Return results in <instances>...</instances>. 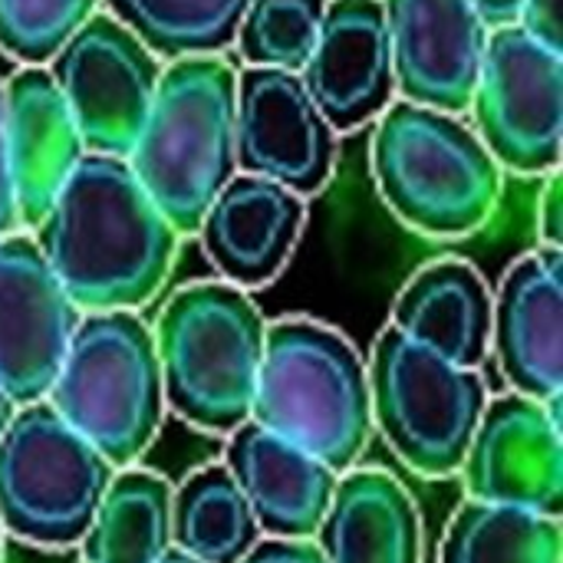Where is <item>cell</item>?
Wrapping results in <instances>:
<instances>
[{
	"mask_svg": "<svg viewBox=\"0 0 563 563\" xmlns=\"http://www.w3.org/2000/svg\"><path fill=\"white\" fill-rule=\"evenodd\" d=\"M152 340L165 409L208 435H231L251 419L267 320L247 290L224 280L175 290Z\"/></svg>",
	"mask_w": 563,
	"mask_h": 563,
	"instance_id": "cell-5",
	"label": "cell"
},
{
	"mask_svg": "<svg viewBox=\"0 0 563 563\" xmlns=\"http://www.w3.org/2000/svg\"><path fill=\"white\" fill-rule=\"evenodd\" d=\"M30 234L79 313L139 310L155 300L181 244L129 162L92 152Z\"/></svg>",
	"mask_w": 563,
	"mask_h": 563,
	"instance_id": "cell-1",
	"label": "cell"
},
{
	"mask_svg": "<svg viewBox=\"0 0 563 563\" xmlns=\"http://www.w3.org/2000/svg\"><path fill=\"white\" fill-rule=\"evenodd\" d=\"M538 228L544 238V247L563 244V198H561V168L544 175V191L538 198Z\"/></svg>",
	"mask_w": 563,
	"mask_h": 563,
	"instance_id": "cell-30",
	"label": "cell"
},
{
	"mask_svg": "<svg viewBox=\"0 0 563 563\" xmlns=\"http://www.w3.org/2000/svg\"><path fill=\"white\" fill-rule=\"evenodd\" d=\"M115 468L40 399L0 439V528L33 548H76Z\"/></svg>",
	"mask_w": 563,
	"mask_h": 563,
	"instance_id": "cell-8",
	"label": "cell"
},
{
	"mask_svg": "<svg viewBox=\"0 0 563 563\" xmlns=\"http://www.w3.org/2000/svg\"><path fill=\"white\" fill-rule=\"evenodd\" d=\"M261 528L231 472L205 465L172 488V548L201 563H241Z\"/></svg>",
	"mask_w": 563,
	"mask_h": 563,
	"instance_id": "cell-23",
	"label": "cell"
},
{
	"mask_svg": "<svg viewBox=\"0 0 563 563\" xmlns=\"http://www.w3.org/2000/svg\"><path fill=\"white\" fill-rule=\"evenodd\" d=\"M20 231L13 181H10V158H7V122H3V79H0V238Z\"/></svg>",
	"mask_w": 563,
	"mask_h": 563,
	"instance_id": "cell-31",
	"label": "cell"
},
{
	"mask_svg": "<svg viewBox=\"0 0 563 563\" xmlns=\"http://www.w3.org/2000/svg\"><path fill=\"white\" fill-rule=\"evenodd\" d=\"M162 59L112 13L96 10L46 63L82 148L129 158L158 89Z\"/></svg>",
	"mask_w": 563,
	"mask_h": 563,
	"instance_id": "cell-10",
	"label": "cell"
},
{
	"mask_svg": "<svg viewBox=\"0 0 563 563\" xmlns=\"http://www.w3.org/2000/svg\"><path fill=\"white\" fill-rule=\"evenodd\" d=\"M313 544L327 563H422V518L389 472L346 468Z\"/></svg>",
	"mask_w": 563,
	"mask_h": 563,
	"instance_id": "cell-20",
	"label": "cell"
},
{
	"mask_svg": "<svg viewBox=\"0 0 563 563\" xmlns=\"http://www.w3.org/2000/svg\"><path fill=\"white\" fill-rule=\"evenodd\" d=\"M492 303L485 277L468 261L445 257L406 280L389 327L462 369H478L492 353Z\"/></svg>",
	"mask_w": 563,
	"mask_h": 563,
	"instance_id": "cell-21",
	"label": "cell"
},
{
	"mask_svg": "<svg viewBox=\"0 0 563 563\" xmlns=\"http://www.w3.org/2000/svg\"><path fill=\"white\" fill-rule=\"evenodd\" d=\"M46 402L112 468L135 465L165 419L155 340L139 310L82 313Z\"/></svg>",
	"mask_w": 563,
	"mask_h": 563,
	"instance_id": "cell-6",
	"label": "cell"
},
{
	"mask_svg": "<svg viewBox=\"0 0 563 563\" xmlns=\"http://www.w3.org/2000/svg\"><path fill=\"white\" fill-rule=\"evenodd\" d=\"M307 224V198L247 172H234L205 211L198 234L224 284L267 287L294 257Z\"/></svg>",
	"mask_w": 563,
	"mask_h": 563,
	"instance_id": "cell-17",
	"label": "cell"
},
{
	"mask_svg": "<svg viewBox=\"0 0 563 563\" xmlns=\"http://www.w3.org/2000/svg\"><path fill=\"white\" fill-rule=\"evenodd\" d=\"M79 317L33 234L0 238V386L16 406L46 399Z\"/></svg>",
	"mask_w": 563,
	"mask_h": 563,
	"instance_id": "cell-13",
	"label": "cell"
},
{
	"mask_svg": "<svg viewBox=\"0 0 563 563\" xmlns=\"http://www.w3.org/2000/svg\"><path fill=\"white\" fill-rule=\"evenodd\" d=\"M468 109L501 168L538 178L561 168L563 53L521 23L492 30Z\"/></svg>",
	"mask_w": 563,
	"mask_h": 563,
	"instance_id": "cell-9",
	"label": "cell"
},
{
	"mask_svg": "<svg viewBox=\"0 0 563 563\" xmlns=\"http://www.w3.org/2000/svg\"><path fill=\"white\" fill-rule=\"evenodd\" d=\"M224 468L247 498L261 534L287 541L317 534L340 478L327 462L251 419L228 435Z\"/></svg>",
	"mask_w": 563,
	"mask_h": 563,
	"instance_id": "cell-19",
	"label": "cell"
},
{
	"mask_svg": "<svg viewBox=\"0 0 563 563\" xmlns=\"http://www.w3.org/2000/svg\"><path fill=\"white\" fill-rule=\"evenodd\" d=\"M518 23L541 40L551 49L563 53V23H561V0H525Z\"/></svg>",
	"mask_w": 563,
	"mask_h": 563,
	"instance_id": "cell-28",
	"label": "cell"
},
{
	"mask_svg": "<svg viewBox=\"0 0 563 563\" xmlns=\"http://www.w3.org/2000/svg\"><path fill=\"white\" fill-rule=\"evenodd\" d=\"M13 412H16V402L7 396V389L0 386V439H3V432H7V426L13 422Z\"/></svg>",
	"mask_w": 563,
	"mask_h": 563,
	"instance_id": "cell-33",
	"label": "cell"
},
{
	"mask_svg": "<svg viewBox=\"0 0 563 563\" xmlns=\"http://www.w3.org/2000/svg\"><path fill=\"white\" fill-rule=\"evenodd\" d=\"M79 563H158L172 548V485L145 468H115L86 534Z\"/></svg>",
	"mask_w": 563,
	"mask_h": 563,
	"instance_id": "cell-22",
	"label": "cell"
},
{
	"mask_svg": "<svg viewBox=\"0 0 563 563\" xmlns=\"http://www.w3.org/2000/svg\"><path fill=\"white\" fill-rule=\"evenodd\" d=\"M238 172L271 178L300 198L320 195L336 168V132L313 106L300 73L247 66L234 92Z\"/></svg>",
	"mask_w": 563,
	"mask_h": 563,
	"instance_id": "cell-12",
	"label": "cell"
},
{
	"mask_svg": "<svg viewBox=\"0 0 563 563\" xmlns=\"http://www.w3.org/2000/svg\"><path fill=\"white\" fill-rule=\"evenodd\" d=\"M0 554H3V528H0Z\"/></svg>",
	"mask_w": 563,
	"mask_h": 563,
	"instance_id": "cell-35",
	"label": "cell"
},
{
	"mask_svg": "<svg viewBox=\"0 0 563 563\" xmlns=\"http://www.w3.org/2000/svg\"><path fill=\"white\" fill-rule=\"evenodd\" d=\"M492 297V353L511 393L563 396V247L518 257Z\"/></svg>",
	"mask_w": 563,
	"mask_h": 563,
	"instance_id": "cell-16",
	"label": "cell"
},
{
	"mask_svg": "<svg viewBox=\"0 0 563 563\" xmlns=\"http://www.w3.org/2000/svg\"><path fill=\"white\" fill-rule=\"evenodd\" d=\"M238 69L224 56L168 59L129 168L181 238H195L205 211L238 172Z\"/></svg>",
	"mask_w": 563,
	"mask_h": 563,
	"instance_id": "cell-2",
	"label": "cell"
},
{
	"mask_svg": "<svg viewBox=\"0 0 563 563\" xmlns=\"http://www.w3.org/2000/svg\"><path fill=\"white\" fill-rule=\"evenodd\" d=\"M241 563H327L320 548L310 541H287V538H261Z\"/></svg>",
	"mask_w": 563,
	"mask_h": 563,
	"instance_id": "cell-29",
	"label": "cell"
},
{
	"mask_svg": "<svg viewBox=\"0 0 563 563\" xmlns=\"http://www.w3.org/2000/svg\"><path fill=\"white\" fill-rule=\"evenodd\" d=\"M251 422L333 472L356 468L373 435L366 360L340 330L320 320L267 323Z\"/></svg>",
	"mask_w": 563,
	"mask_h": 563,
	"instance_id": "cell-4",
	"label": "cell"
},
{
	"mask_svg": "<svg viewBox=\"0 0 563 563\" xmlns=\"http://www.w3.org/2000/svg\"><path fill=\"white\" fill-rule=\"evenodd\" d=\"M158 563H201V561H195V558L181 554L178 548H168V551L162 554V561H158Z\"/></svg>",
	"mask_w": 563,
	"mask_h": 563,
	"instance_id": "cell-34",
	"label": "cell"
},
{
	"mask_svg": "<svg viewBox=\"0 0 563 563\" xmlns=\"http://www.w3.org/2000/svg\"><path fill=\"white\" fill-rule=\"evenodd\" d=\"M300 79L336 135L376 122L396 99L383 0H327V13Z\"/></svg>",
	"mask_w": 563,
	"mask_h": 563,
	"instance_id": "cell-15",
	"label": "cell"
},
{
	"mask_svg": "<svg viewBox=\"0 0 563 563\" xmlns=\"http://www.w3.org/2000/svg\"><path fill=\"white\" fill-rule=\"evenodd\" d=\"M99 3L102 0H0V49L23 66H46Z\"/></svg>",
	"mask_w": 563,
	"mask_h": 563,
	"instance_id": "cell-27",
	"label": "cell"
},
{
	"mask_svg": "<svg viewBox=\"0 0 563 563\" xmlns=\"http://www.w3.org/2000/svg\"><path fill=\"white\" fill-rule=\"evenodd\" d=\"M472 7L478 10V16L485 20L488 30H498V26L518 23L525 0H472Z\"/></svg>",
	"mask_w": 563,
	"mask_h": 563,
	"instance_id": "cell-32",
	"label": "cell"
},
{
	"mask_svg": "<svg viewBox=\"0 0 563 563\" xmlns=\"http://www.w3.org/2000/svg\"><path fill=\"white\" fill-rule=\"evenodd\" d=\"M396 96L465 112L482 73L488 26L472 0H383Z\"/></svg>",
	"mask_w": 563,
	"mask_h": 563,
	"instance_id": "cell-14",
	"label": "cell"
},
{
	"mask_svg": "<svg viewBox=\"0 0 563 563\" xmlns=\"http://www.w3.org/2000/svg\"><path fill=\"white\" fill-rule=\"evenodd\" d=\"M373 429L406 468L422 478H452L488 406V383L386 327L366 363Z\"/></svg>",
	"mask_w": 563,
	"mask_h": 563,
	"instance_id": "cell-7",
	"label": "cell"
},
{
	"mask_svg": "<svg viewBox=\"0 0 563 563\" xmlns=\"http://www.w3.org/2000/svg\"><path fill=\"white\" fill-rule=\"evenodd\" d=\"M162 63L224 56L251 0H102Z\"/></svg>",
	"mask_w": 563,
	"mask_h": 563,
	"instance_id": "cell-25",
	"label": "cell"
},
{
	"mask_svg": "<svg viewBox=\"0 0 563 563\" xmlns=\"http://www.w3.org/2000/svg\"><path fill=\"white\" fill-rule=\"evenodd\" d=\"M327 0H251L234 43L247 66L300 73L313 53Z\"/></svg>",
	"mask_w": 563,
	"mask_h": 563,
	"instance_id": "cell-26",
	"label": "cell"
},
{
	"mask_svg": "<svg viewBox=\"0 0 563 563\" xmlns=\"http://www.w3.org/2000/svg\"><path fill=\"white\" fill-rule=\"evenodd\" d=\"M439 563H563V521L465 501L445 528Z\"/></svg>",
	"mask_w": 563,
	"mask_h": 563,
	"instance_id": "cell-24",
	"label": "cell"
},
{
	"mask_svg": "<svg viewBox=\"0 0 563 563\" xmlns=\"http://www.w3.org/2000/svg\"><path fill=\"white\" fill-rule=\"evenodd\" d=\"M3 122L20 231H33L86 148L46 66H20L3 82Z\"/></svg>",
	"mask_w": 563,
	"mask_h": 563,
	"instance_id": "cell-18",
	"label": "cell"
},
{
	"mask_svg": "<svg viewBox=\"0 0 563 563\" xmlns=\"http://www.w3.org/2000/svg\"><path fill=\"white\" fill-rule=\"evenodd\" d=\"M369 158L389 211L426 238H468L498 208L501 165L459 112L393 99L376 119Z\"/></svg>",
	"mask_w": 563,
	"mask_h": 563,
	"instance_id": "cell-3",
	"label": "cell"
},
{
	"mask_svg": "<svg viewBox=\"0 0 563 563\" xmlns=\"http://www.w3.org/2000/svg\"><path fill=\"white\" fill-rule=\"evenodd\" d=\"M563 396L548 402L508 393L488 399L462 459L468 501L563 515Z\"/></svg>",
	"mask_w": 563,
	"mask_h": 563,
	"instance_id": "cell-11",
	"label": "cell"
}]
</instances>
